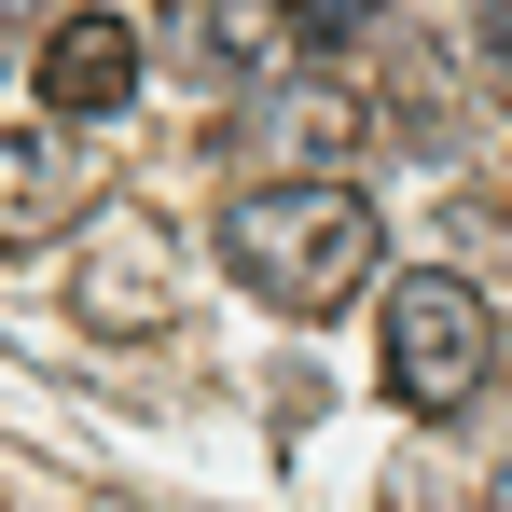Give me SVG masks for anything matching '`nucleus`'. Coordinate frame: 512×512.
<instances>
[{"mask_svg":"<svg viewBox=\"0 0 512 512\" xmlns=\"http://www.w3.org/2000/svg\"><path fill=\"white\" fill-rule=\"evenodd\" d=\"M125 97H139V28H125V14H42V111H56V125H111V111H125Z\"/></svg>","mask_w":512,"mask_h":512,"instance_id":"423d86ee","label":"nucleus"},{"mask_svg":"<svg viewBox=\"0 0 512 512\" xmlns=\"http://www.w3.org/2000/svg\"><path fill=\"white\" fill-rule=\"evenodd\" d=\"M471 70H485V97H512V0H485V28H471Z\"/></svg>","mask_w":512,"mask_h":512,"instance_id":"9b49d317","label":"nucleus"},{"mask_svg":"<svg viewBox=\"0 0 512 512\" xmlns=\"http://www.w3.org/2000/svg\"><path fill=\"white\" fill-rule=\"evenodd\" d=\"M277 28L305 56H346V42H374V0H277Z\"/></svg>","mask_w":512,"mask_h":512,"instance_id":"1a4fd4ad","label":"nucleus"},{"mask_svg":"<svg viewBox=\"0 0 512 512\" xmlns=\"http://www.w3.org/2000/svg\"><path fill=\"white\" fill-rule=\"evenodd\" d=\"M277 0H167V56L194 84H277Z\"/></svg>","mask_w":512,"mask_h":512,"instance_id":"6e6552de","label":"nucleus"},{"mask_svg":"<svg viewBox=\"0 0 512 512\" xmlns=\"http://www.w3.org/2000/svg\"><path fill=\"white\" fill-rule=\"evenodd\" d=\"M28 42H42V0H0V70H14Z\"/></svg>","mask_w":512,"mask_h":512,"instance_id":"f8f14e48","label":"nucleus"},{"mask_svg":"<svg viewBox=\"0 0 512 512\" xmlns=\"http://www.w3.org/2000/svg\"><path fill=\"white\" fill-rule=\"evenodd\" d=\"M485 374H499V319H485V291L443 277V263H402L388 305H374V388H388L402 416L443 429V416L485 402Z\"/></svg>","mask_w":512,"mask_h":512,"instance_id":"f03ea898","label":"nucleus"},{"mask_svg":"<svg viewBox=\"0 0 512 512\" xmlns=\"http://www.w3.org/2000/svg\"><path fill=\"white\" fill-rule=\"evenodd\" d=\"M222 263L277 319H346L388 263V222H374L360 180H236L222 194Z\"/></svg>","mask_w":512,"mask_h":512,"instance_id":"f257e3e1","label":"nucleus"},{"mask_svg":"<svg viewBox=\"0 0 512 512\" xmlns=\"http://www.w3.org/2000/svg\"><path fill=\"white\" fill-rule=\"evenodd\" d=\"M374 139L388 125H374V97L346 84V70H277L236 111V167L250 180H346V153H374Z\"/></svg>","mask_w":512,"mask_h":512,"instance_id":"7ed1b4c3","label":"nucleus"},{"mask_svg":"<svg viewBox=\"0 0 512 512\" xmlns=\"http://www.w3.org/2000/svg\"><path fill=\"white\" fill-rule=\"evenodd\" d=\"M388 485H402L388 512H471V471H457V457H402Z\"/></svg>","mask_w":512,"mask_h":512,"instance_id":"9d476101","label":"nucleus"},{"mask_svg":"<svg viewBox=\"0 0 512 512\" xmlns=\"http://www.w3.org/2000/svg\"><path fill=\"white\" fill-rule=\"evenodd\" d=\"M499 388H512V319H499Z\"/></svg>","mask_w":512,"mask_h":512,"instance_id":"ddd939ff","label":"nucleus"},{"mask_svg":"<svg viewBox=\"0 0 512 512\" xmlns=\"http://www.w3.org/2000/svg\"><path fill=\"white\" fill-rule=\"evenodd\" d=\"M70 222H97L84 125H0V263L42 250V236H70Z\"/></svg>","mask_w":512,"mask_h":512,"instance_id":"20e7f679","label":"nucleus"},{"mask_svg":"<svg viewBox=\"0 0 512 512\" xmlns=\"http://www.w3.org/2000/svg\"><path fill=\"white\" fill-rule=\"evenodd\" d=\"M471 97H485L471 42H416V28H374V125H402L416 153H457V139H471Z\"/></svg>","mask_w":512,"mask_h":512,"instance_id":"39448f33","label":"nucleus"},{"mask_svg":"<svg viewBox=\"0 0 512 512\" xmlns=\"http://www.w3.org/2000/svg\"><path fill=\"white\" fill-rule=\"evenodd\" d=\"M70 319L84 333H153L167 319V222H97L84 236V263H70Z\"/></svg>","mask_w":512,"mask_h":512,"instance_id":"0eeeda50","label":"nucleus"}]
</instances>
